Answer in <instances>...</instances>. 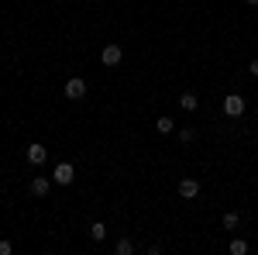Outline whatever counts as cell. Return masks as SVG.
<instances>
[{
  "mask_svg": "<svg viewBox=\"0 0 258 255\" xmlns=\"http://www.w3.org/2000/svg\"><path fill=\"white\" fill-rule=\"evenodd\" d=\"M220 107H224V114H227V118H241V114H244V107H248V104H244V97H241V93H227V97H224V104H220Z\"/></svg>",
  "mask_w": 258,
  "mask_h": 255,
  "instance_id": "obj_1",
  "label": "cell"
},
{
  "mask_svg": "<svg viewBox=\"0 0 258 255\" xmlns=\"http://www.w3.org/2000/svg\"><path fill=\"white\" fill-rule=\"evenodd\" d=\"M52 179H55L59 186H69V183L76 179V169H73V162H59V166L52 169Z\"/></svg>",
  "mask_w": 258,
  "mask_h": 255,
  "instance_id": "obj_2",
  "label": "cell"
},
{
  "mask_svg": "<svg viewBox=\"0 0 258 255\" xmlns=\"http://www.w3.org/2000/svg\"><path fill=\"white\" fill-rule=\"evenodd\" d=\"M66 97H69V100H83V97H86V83H83L80 76H73L69 83H66Z\"/></svg>",
  "mask_w": 258,
  "mask_h": 255,
  "instance_id": "obj_3",
  "label": "cell"
},
{
  "mask_svg": "<svg viewBox=\"0 0 258 255\" xmlns=\"http://www.w3.org/2000/svg\"><path fill=\"white\" fill-rule=\"evenodd\" d=\"M45 159H48V148H45V145H38V141L28 145V162H31V166H41Z\"/></svg>",
  "mask_w": 258,
  "mask_h": 255,
  "instance_id": "obj_4",
  "label": "cell"
},
{
  "mask_svg": "<svg viewBox=\"0 0 258 255\" xmlns=\"http://www.w3.org/2000/svg\"><path fill=\"white\" fill-rule=\"evenodd\" d=\"M197 193H200L197 179H179V196H182V200H193Z\"/></svg>",
  "mask_w": 258,
  "mask_h": 255,
  "instance_id": "obj_5",
  "label": "cell"
},
{
  "mask_svg": "<svg viewBox=\"0 0 258 255\" xmlns=\"http://www.w3.org/2000/svg\"><path fill=\"white\" fill-rule=\"evenodd\" d=\"M120 56H124V52H120V45H107L100 59H103V66H120Z\"/></svg>",
  "mask_w": 258,
  "mask_h": 255,
  "instance_id": "obj_6",
  "label": "cell"
},
{
  "mask_svg": "<svg viewBox=\"0 0 258 255\" xmlns=\"http://www.w3.org/2000/svg\"><path fill=\"white\" fill-rule=\"evenodd\" d=\"M48 190H52V179H45V176L31 179V193L35 196H48Z\"/></svg>",
  "mask_w": 258,
  "mask_h": 255,
  "instance_id": "obj_7",
  "label": "cell"
},
{
  "mask_svg": "<svg viewBox=\"0 0 258 255\" xmlns=\"http://www.w3.org/2000/svg\"><path fill=\"white\" fill-rule=\"evenodd\" d=\"M179 107H182V111H197V107H200V97L189 90V93H182V97H179Z\"/></svg>",
  "mask_w": 258,
  "mask_h": 255,
  "instance_id": "obj_8",
  "label": "cell"
},
{
  "mask_svg": "<svg viewBox=\"0 0 258 255\" xmlns=\"http://www.w3.org/2000/svg\"><path fill=\"white\" fill-rule=\"evenodd\" d=\"M220 224H224L227 231H234V228H241V214H234V211H227V214L220 217Z\"/></svg>",
  "mask_w": 258,
  "mask_h": 255,
  "instance_id": "obj_9",
  "label": "cell"
},
{
  "mask_svg": "<svg viewBox=\"0 0 258 255\" xmlns=\"http://www.w3.org/2000/svg\"><path fill=\"white\" fill-rule=\"evenodd\" d=\"M114 252H117V255H131V252H135V241H131V238H120L117 245H114Z\"/></svg>",
  "mask_w": 258,
  "mask_h": 255,
  "instance_id": "obj_10",
  "label": "cell"
},
{
  "mask_svg": "<svg viewBox=\"0 0 258 255\" xmlns=\"http://www.w3.org/2000/svg\"><path fill=\"white\" fill-rule=\"evenodd\" d=\"M90 235H93V241H103V238H107V228H103L100 221H93V224H90Z\"/></svg>",
  "mask_w": 258,
  "mask_h": 255,
  "instance_id": "obj_11",
  "label": "cell"
},
{
  "mask_svg": "<svg viewBox=\"0 0 258 255\" xmlns=\"http://www.w3.org/2000/svg\"><path fill=\"white\" fill-rule=\"evenodd\" d=\"M231 255H248V241L244 238H234L231 241Z\"/></svg>",
  "mask_w": 258,
  "mask_h": 255,
  "instance_id": "obj_12",
  "label": "cell"
},
{
  "mask_svg": "<svg viewBox=\"0 0 258 255\" xmlns=\"http://www.w3.org/2000/svg\"><path fill=\"white\" fill-rule=\"evenodd\" d=\"M155 128H159L162 135H169V131L176 128V121H172V118H159V121H155Z\"/></svg>",
  "mask_w": 258,
  "mask_h": 255,
  "instance_id": "obj_13",
  "label": "cell"
},
{
  "mask_svg": "<svg viewBox=\"0 0 258 255\" xmlns=\"http://www.w3.org/2000/svg\"><path fill=\"white\" fill-rule=\"evenodd\" d=\"M179 141H182V145H193V141H197V131H193V128H182V131H179Z\"/></svg>",
  "mask_w": 258,
  "mask_h": 255,
  "instance_id": "obj_14",
  "label": "cell"
},
{
  "mask_svg": "<svg viewBox=\"0 0 258 255\" xmlns=\"http://www.w3.org/2000/svg\"><path fill=\"white\" fill-rule=\"evenodd\" d=\"M11 248H14L11 241H0V255H11Z\"/></svg>",
  "mask_w": 258,
  "mask_h": 255,
  "instance_id": "obj_15",
  "label": "cell"
},
{
  "mask_svg": "<svg viewBox=\"0 0 258 255\" xmlns=\"http://www.w3.org/2000/svg\"><path fill=\"white\" fill-rule=\"evenodd\" d=\"M248 73H251V76H258V59H251V62H248Z\"/></svg>",
  "mask_w": 258,
  "mask_h": 255,
  "instance_id": "obj_16",
  "label": "cell"
},
{
  "mask_svg": "<svg viewBox=\"0 0 258 255\" xmlns=\"http://www.w3.org/2000/svg\"><path fill=\"white\" fill-rule=\"evenodd\" d=\"M248 4H258V0H248Z\"/></svg>",
  "mask_w": 258,
  "mask_h": 255,
  "instance_id": "obj_17",
  "label": "cell"
},
{
  "mask_svg": "<svg viewBox=\"0 0 258 255\" xmlns=\"http://www.w3.org/2000/svg\"><path fill=\"white\" fill-rule=\"evenodd\" d=\"M59 4H62V0H59Z\"/></svg>",
  "mask_w": 258,
  "mask_h": 255,
  "instance_id": "obj_18",
  "label": "cell"
}]
</instances>
